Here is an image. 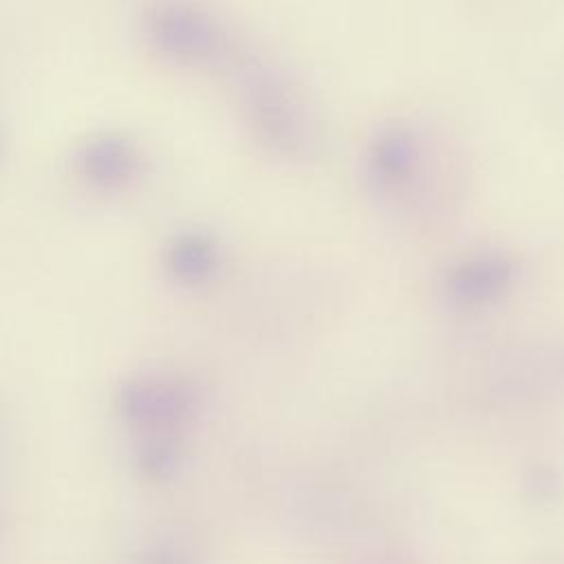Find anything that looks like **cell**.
I'll return each instance as SVG.
<instances>
[{
  "mask_svg": "<svg viewBox=\"0 0 564 564\" xmlns=\"http://www.w3.org/2000/svg\"><path fill=\"white\" fill-rule=\"evenodd\" d=\"M253 115L260 134L267 143L284 154H302L315 141L313 121L306 104L284 79L264 77L253 99Z\"/></svg>",
  "mask_w": 564,
  "mask_h": 564,
  "instance_id": "6da1fadb",
  "label": "cell"
},
{
  "mask_svg": "<svg viewBox=\"0 0 564 564\" xmlns=\"http://www.w3.org/2000/svg\"><path fill=\"white\" fill-rule=\"evenodd\" d=\"M421 141L403 123L381 128L366 148V174L379 189H397L416 174Z\"/></svg>",
  "mask_w": 564,
  "mask_h": 564,
  "instance_id": "7a4b0ae2",
  "label": "cell"
},
{
  "mask_svg": "<svg viewBox=\"0 0 564 564\" xmlns=\"http://www.w3.org/2000/svg\"><path fill=\"white\" fill-rule=\"evenodd\" d=\"M505 278H507L505 262H498V260L474 262L471 267L465 269V273L456 278V291L465 295L482 297L489 291H494Z\"/></svg>",
  "mask_w": 564,
  "mask_h": 564,
  "instance_id": "3957f363",
  "label": "cell"
}]
</instances>
